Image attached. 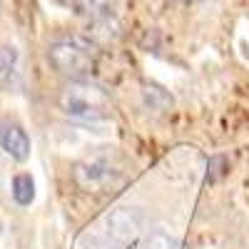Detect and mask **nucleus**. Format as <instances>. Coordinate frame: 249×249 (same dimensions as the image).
<instances>
[{
    "label": "nucleus",
    "mask_w": 249,
    "mask_h": 249,
    "mask_svg": "<svg viewBox=\"0 0 249 249\" xmlns=\"http://www.w3.org/2000/svg\"><path fill=\"white\" fill-rule=\"evenodd\" d=\"M60 107L65 115L82 120V122H97L105 120L110 110V100L105 90L92 85L90 80H72L60 95Z\"/></svg>",
    "instance_id": "nucleus-3"
},
{
    "label": "nucleus",
    "mask_w": 249,
    "mask_h": 249,
    "mask_svg": "<svg viewBox=\"0 0 249 249\" xmlns=\"http://www.w3.org/2000/svg\"><path fill=\"white\" fill-rule=\"evenodd\" d=\"M20 85V53L13 45H0V88L15 90Z\"/></svg>",
    "instance_id": "nucleus-6"
},
{
    "label": "nucleus",
    "mask_w": 249,
    "mask_h": 249,
    "mask_svg": "<svg viewBox=\"0 0 249 249\" xmlns=\"http://www.w3.org/2000/svg\"><path fill=\"white\" fill-rule=\"evenodd\" d=\"M0 10H3V0H0Z\"/></svg>",
    "instance_id": "nucleus-12"
},
{
    "label": "nucleus",
    "mask_w": 249,
    "mask_h": 249,
    "mask_svg": "<svg viewBox=\"0 0 249 249\" xmlns=\"http://www.w3.org/2000/svg\"><path fill=\"white\" fill-rule=\"evenodd\" d=\"M142 212L135 207H115L92 222L75 239V249H124L142 230Z\"/></svg>",
    "instance_id": "nucleus-1"
},
{
    "label": "nucleus",
    "mask_w": 249,
    "mask_h": 249,
    "mask_svg": "<svg viewBox=\"0 0 249 249\" xmlns=\"http://www.w3.org/2000/svg\"><path fill=\"white\" fill-rule=\"evenodd\" d=\"M72 5L82 15H90L92 20H100V18H110L112 15L115 0H72Z\"/></svg>",
    "instance_id": "nucleus-8"
},
{
    "label": "nucleus",
    "mask_w": 249,
    "mask_h": 249,
    "mask_svg": "<svg viewBox=\"0 0 249 249\" xmlns=\"http://www.w3.org/2000/svg\"><path fill=\"white\" fill-rule=\"evenodd\" d=\"M115 175H117V170L112 167V162L107 157H90L75 167L77 184L88 192H97L102 187H107L115 179Z\"/></svg>",
    "instance_id": "nucleus-4"
},
{
    "label": "nucleus",
    "mask_w": 249,
    "mask_h": 249,
    "mask_svg": "<svg viewBox=\"0 0 249 249\" xmlns=\"http://www.w3.org/2000/svg\"><path fill=\"white\" fill-rule=\"evenodd\" d=\"M140 249H184V247H182L179 239H175L172 234L157 230V232H150L147 237H144V242H142Z\"/></svg>",
    "instance_id": "nucleus-9"
},
{
    "label": "nucleus",
    "mask_w": 249,
    "mask_h": 249,
    "mask_svg": "<svg viewBox=\"0 0 249 249\" xmlns=\"http://www.w3.org/2000/svg\"><path fill=\"white\" fill-rule=\"evenodd\" d=\"M50 65L70 80H85L90 70L95 68V45L88 37H62L48 48Z\"/></svg>",
    "instance_id": "nucleus-2"
},
{
    "label": "nucleus",
    "mask_w": 249,
    "mask_h": 249,
    "mask_svg": "<svg viewBox=\"0 0 249 249\" xmlns=\"http://www.w3.org/2000/svg\"><path fill=\"white\" fill-rule=\"evenodd\" d=\"M144 100H147L150 107H167V105H172V97L167 92H162L160 88H147L144 90Z\"/></svg>",
    "instance_id": "nucleus-10"
},
{
    "label": "nucleus",
    "mask_w": 249,
    "mask_h": 249,
    "mask_svg": "<svg viewBox=\"0 0 249 249\" xmlns=\"http://www.w3.org/2000/svg\"><path fill=\"white\" fill-rule=\"evenodd\" d=\"M0 147L8 157L15 162H25L30 157V137L28 132L15 122H3L0 124Z\"/></svg>",
    "instance_id": "nucleus-5"
},
{
    "label": "nucleus",
    "mask_w": 249,
    "mask_h": 249,
    "mask_svg": "<svg viewBox=\"0 0 249 249\" xmlns=\"http://www.w3.org/2000/svg\"><path fill=\"white\" fill-rule=\"evenodd\" d=\"M10 195L20 207H28L35 199V179L28 172H18L10 182Z\"/></svg>",
    "instance_id": "nucleus-7"
},
{
    "label": "nucleus",
    "mask_w": 249,
    "mask_h": 249,
    "mask_svg": "<svg viewBox=\"0 0 249 249\" xmlns=\"http://www.w3.org/2000/svg\"><path fill=\"white\" fill-rule=\"evenodd\" d=\"M53 3H57V5H70L72 0H53Z\"/></svg>",
    "instance_id": "nucleus-11"
}]
</instances>
